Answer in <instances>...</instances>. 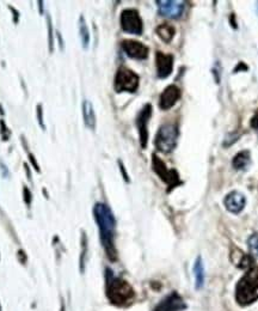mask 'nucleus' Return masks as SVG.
<instances>
[{
  "mask_svg": "<svg viewBox=\"0 0 258 311\" xmlns=\"http://www.w3.org/2000/svg\"><path fill=\"white\" fill-rule=\"evenodd\" d=\"M97 226L100 229V237L102 247L104 248L106 256L110 261L117 260V250L115 248V229H116V219L114 213L108 205L103 202H97L93 207Z\"/></svg>",
  "mask_w": 258,
  "mask_h": 311,
  "instance_id": "nucleus-1",
  "label": "nucleus"
},
{
  "mask_svg": "<svg viewBox=\"0 0 258 311\" xmlns=\"http://www.w3.org/2000/svg\"><path fill=\"white\" fill-rule=\"evenodd\" d=\"M105 294L114 305L123 307L135 297L133 287L126 280L115 277L110 269L105 271Z\"/></svg>",
  "mask_w": 258,
  "mask_h": 311,
  "instance_id": "nucleus-2",
  "label": "nucleus"
},
{
  "mask_svg": "<svg viewBox=\"0 0 258 311\" xmlns=\"http://www.w3.org/2000/svg\"><path fill=\"white\" fill-rule=\"evenodd\" d=\"M235 299L241 307H248L258 299V266L249 268L235 287Z\"/></svg>",
  "mask_w": 258,
  "mask_h": 311,
  "instance_id": "nucleus-3",
  "label": "nucleus"
},
{
  "mask_svg": "<svg viewBox=\"0 0 258 311\" xmlns=\"http://www.w3.org/2000/svg\"><path fill=\"white\" fill-rule=\"evenodd\" d=\"M178 140V127L174 123H165L159 128L157 136H155V147L160 152L169 153L177 145Z\"/></svg>",
  "mask_w": 258,
  "mask_h": 311,
  "instance_id": "nucleus-4",
  "label": "nucleus"
},
{
  "mask_svg": "<svg viewBox=\"0 0 258 311\" xmlns=\"http://www.w3.org/2000/svg\"><path fill=\"white\" fill-rule=\"evenodd\" d=\"M140 78L135 72L127 67H120L115 76L114 87L116 92H135L139 87Z\"/></svg>",
  "mask_w": 258,
  "mask_h": 311,
  "instance_id": "nucleus-5",
  "label": "nucleus"
},
{
  "mask_svg": "<svg viewBox=\"0 0 258 311\" xmlns=\"http://www.w3.org/2000/svg\"><path fill=\"white\" fill-rule=\"evenodd\" d=\"M121 28L125 32L131 35H141L144 26L139 12L134 9H127L121 13Z\"/></svg>",
  "mask_w": 258,
  "mask_h": 311,
  "instance_id": "nucleus-6",
  "label": "nucleus"
},
{
  "mask_svg": "<svg viewBox=\"0 0 258 311\" xmlns=\"http://www.w3.org/2000/svg\"><path fill=\"white\" fill-rule=\"evenodd\" d=\"M152 167H153V170L155 171V174H157L159 177H160L161 180H163L164 182L170 187V189H172V188H175V187L182 184V181L180 180V175H178V172L174 169H171V170L167 169L165 163H164V162L161 161L157 155L152 156Z\"/></svg>",
  "mask_w": 258,
  "mask_h": 311,
  "instance_id": "nucleus-7",
  "label": "nucleus"
},
{
  "mask_svg": "<svg viewBox=\"0 0 258 311\" xmlns=\"http://www.w3.org/2000/svg\"><path fill=\"white\" fill-rule=\"evenodd\" d=\"M152 116V106L146 104L136 117V127L139 129L140 144L142 148H146L148 142V122Z\"/></svg>",
  "mask_w": 258,
  "mask_h": 311,
  "instance_id": "nucleus-8",
  "label": "nucleus"
},
{
  "mask_svg": "<svg viewBox=\"0 0 258 311\" xmlns=\"http://www.w3.org/2000/svg\"><path fill=\"white\" fill-rule=\"evenodd\" d=\"M159 15L167 18H180L184 11V2L177 0H158Z\"/></svg>",
  "mask_w": 258,
  "mask_h": 311,
  "instance_id": "nucleus-9",
  "label": "nucleus"
},
{
  "mask_svg": "<svg viewBox=\"0 0 258 311\" xmlns=\"http://www.w3.org/2000/svg\"><path fill=\"white\" fill-rule=\"evenodd\" d=\"M121 46H122V49L126 52V54L131 59L145 60L147 59L148 53H150L148 47L145 46L144 43L139 42V41L125 40L122 41Z\"/></svg>",
  "mask_w": 258,
  "mask_h": 311,
  "instance_id": "nucleus-10",
  "label": "nucleus"
},
{
  "mask_svg": "<svg viewBox=\"0 0 258 311\" xmlns=\"http://www.w3.org/2000/svg\"><path fill=\"white\" fill-rule=\"evenodd\" d=\"M186 309V304L182 297L177 292H172L165 297L153 311H183Z\"/></svg>",
  "mask_w": 258,
  "mask_h": 311,
  "instance_id": "nucleus-11",
  "label": "nucleus"
},
{
  "mask_svg": "<svg viewBox=\"0 0 258 311\" xmlns=\"http://www.w3.org/2000/svg\"><path fill=\"white\" fill-rule=\"evenodd\" d=\"M155 66H157V74L159 78H167L174 70V57L171 54H164L161 52H157Z\"/></svg>",
  "mask_w": 258,
  "mask_h": 311,
  "instance_id": "nucleus-12",
  "label": "nucleus"
},
{
  "mask_svg": "<svg viewBox=\"0 0 258 311\" xmlns=\"http://www.w3.org/2000/svg\"><path fill=\"white\" fill-rule=\"evenodd\" d=\"M181 89L176 85H169L163 92H161L160 98H159V107L160 109L167 110L175 106L177 101L181 98Z\"/></svg>",
  "mask_w": 258,
  "mask_h": 311,
  "instance_id": "nucleus-13",
  "label": "nucleus"
},
{
  "mask_svg": "<svg viewBox=\"0 0 258 311\" xmlns=\"http://www.w3.org/2000/svg\"><path fill=\"white\" fill-rule=\"evenodd\" d=\"M246 203V199L244 194L239 192H231L226 195L224 200V205L226 210L233 214H239L244 210Z\"/></svg>",
  "mask_w": 258,
  "mask_h": 311,
  "instance_id": "nucleus-14",
  "label": "nucleus"
},
{
  "mask_svg": "<svg viewBox=\"0 0 258 311\" xmlns=\"http://www.w3.org/2000/svg\"><path fill=\"white\" fill-rule=\"evenodd\" d=\"M81 109H83V119L85 126L93 131L96 128V114L92 103L90 101L85 100L83 102V106H81Z\"/></svg>",
  "mask_w": 258,
  "mask_h": 311,
  "instance_id": "nucleus-15",
  "label": "nucleus"
},
{
  "mask_svg": "<svg viewBox=\"0 0 258 311\" xmlns=\"http://www.w3.org/2000/svg\"><path fill=\"white\" fill-rule=\"evenodd\" d=\"M251 163V155H250V151L245 150L241 151V152L237 153L233 158V168L235 170H245Z\"/></svg>",
  "mask_w": 258,
  "mask_h": 311,
  "instance_id": "nucleus-16",
  "label": "nucleus"
},
{
  "mask_svg": "<svg viewBox=\"0 0 258 311\" xmlns=\"http://www.w3.org/2000/svg\"><path fill=\"white\" fill-rule=\"evenodd\" d=\"M194 274H195V286L197 290L203 287L205 285V267H203L202 258L197 257L194 265Z\"/></svg>",
  "mask_w": 258,
  "mask_h": 311,
  "instance_id": "nucleus-17",
  "label": "nucleus"
},
{
  "mask_svg": "<svg viewBox=\"0 0 258 311\" xmlns=\"http://www.w3.org/2000/svg\"><path fill=\"white\" fill-rule=\"evenodd\" d=\"M155 31H157L158 36L166 43L171 42V40L175 36V28L166 23L159 26L157 29H155Z\"/></svg>",
  "mask_w": 258,
  "mask_h": 311,
  "instance_id": "nucleus-18",
  "label": "nucleus"
},
{
  "mask_svg": "<svg viewBox=\"0 0 258 311\" xmlns=\"http://www.w3.org/2000/svg\"><path fill=\"white\" fill-rule=\"evenodd\" d=\"M79 36H80L83 48L87 49L90 45V31L84 16H80V18H79Z\"/></svg>",
  "mask_w": 258,
  "mask_h": 311,
  "instance_id": "nucleus-19",
  "label": "nucleus"
},
{
  "mask_svg": "<svg viewBox=\"0 0 258 311\" xmlns=\"http://www.w3.org/2000/svg\"><path fill=\"white\" fill-rule=\"evenodd\" d=\"M87 253V237L86 233L83 232L81 235V254H80V272L84 273L85 271V258H86Z\"/></svg>",
  "mask_w": 258,
  "mask_h": 311,
  "instance_id": "nucleus-20",
  "label": "nucleus"
},
{
  "mask_svg": "<svg viewBox=\"0 0 258 311\" xmlns=\"http://www.w3.org/2000/svg\"><path fill=\"white\" fill-rule=\"evenodd\" d=\"M248 244L251 255L258 257V233H254V235L250 236V238L248 239Z\"/></svg>",
  "mask_w": 258,
  "mask_h": 311,
  "instance_id": "nucleus-21",
  "label": "nucleus"
},
{
  "mask_svg": "<svg viewBox=\"0 0 258 311\" xmlns=\"http://www.w3.org/2000/svg\"><path fill=\"white\" fill-rule=\"evenodd\" d=\"M47 21H48V42H49V52L53 53L54 49V38H53V26H52V19L49 16H47Z\"/></svg>",
  "mask_w": 258,
  "mask_h": 311,
  "instance_id": "nucleus-22",
  "label": "nucleus"
},
{
  "mask_svg": "<svg viewBox=\"0 0 258 311\" xmlns=\"http://www.w3.org/2000/svg\"><path fill=\"white\" fill-rule=\"evenodd\" d=\"M36 116H37L38 125L41 126V128H42V129H46L45 123H43V110H42V106H41V104H38V106H37Z\"/></svg>",
  "mask_w": 258,
  "mask_h": 311,
  "instance_id": "nucleus-23",
  "label": "nucleus"
},
{
  "mask_svg": "<svg viewBox=\"0 0 258 311\" xmlns=\"http://www.w3.org/2000/svg\"><path fill=\"white\" fill-rule=\"evenodd\" d=\"M23 194H24V201H26V205H28V206L31 205L32 197H31V193H30V191H29V188L24 187V188H23Z\"/></svg>",
  "mask_w": 258,
  "mask_h": 311,
  "instance_id": "nucleus-24",
  "label": "nucleus"
},
{
  "mask_svg": "<svg viewBox=\"0 0 258 311\" xmlns=\"http://www.w3.org/2000/svg\"><path fill=\"white\" fill-rule=\"evenodd\" d=\"M119 165H120L121 172H122V174H123V178H125L126 182H129V177H128L127 171H126V169H125V165H123V163H122V162H121V161H119Z\"/></svg>",
  "mask_w": 258,
  "mask_h": 311,
  "instance_id": "nucleus-25",
  "label": "nucleus"
},
{
  "mask_svg": "<svg viewBox=\"0 0 258 311\" xmlns=\"http://www.w3.org/2000/svg\"><path fill=\"white\" fill-rule=\"evenodd\" d=\"M251 127L255 129H258V110L256 112V114L252 116L251 119Z\"/></svg>",
  "mask_w": 258,
  "mask_h": 311,
  "instance_id": "nucleus-26",
  "label": "nucleus"
},
{
  "mask_svg": "<svg viewBox=\"0 0 258 311\" xmlns=\"http://www.w3.org/2000/svg\"><path fill=\"white\" fill-rule=\"evenodd\" d=\"M29 159H30V162H31L32 163V165H34V168L35 169L37 170L38 172H40V167H38V164H37V162H36V159H35V157H34V155H31V153H29Z\"/></svg>",
  "mask_w": 258,
  "mask_h": 311,
  "instance_id": "nucleus-27",
  "label": "nucleus"
},
{
  "mask_svg": "<svg viewBox=\"0 0 258 311\" xmlns=\"http://www.w3.org/2000/svg\"><path fill=\"white\" fill-rule=\"evenodd\" d=\"M57 37H59V42H60V49H64V43H62V38H61V35H60V32H57Z\"/></svg>",
  "mask_w": 258,
  "mask_h": 311,
  "instance_id": "nucleus-28",
  "label": "nucleus"
},
{
  "mask_svg": "<svg viewBox=\"0 0 258 311\" xmlns=\"http://www.w3.org/2000/svg\"><path fill=\"white\" fill-rule=\"evenodd\" d=\"M0 311H1V305H0Z\"/></svg>",
  "mask_w": 258,
  "mask_h": 311,
  "instance_id": "nucleus-29",
  "label": "nucleus"
}]
</instances>
